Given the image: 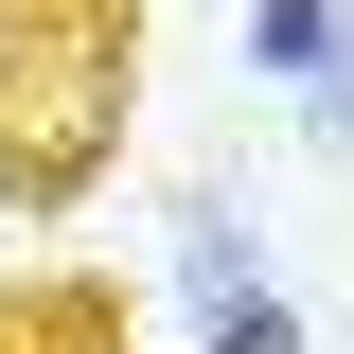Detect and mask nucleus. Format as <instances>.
<instances>
[{
	"label": "nucleus",
	"instance_id": "f257e3e1",
	"mask_svg": "<svg viewBox=\"0 0 354 354\" xmlns=\"http://www.w3.org/2000/svg\"><path fill=\"white\" fill-rule=\"evenodd\" d=\"M248 71L301 106V160L354 177V0H248Z\"/></svg>",
	"mask_w": 354,
	"mask_h": 354
},
{
	"label": "nucleus",
	"instance_id": "f03ea898",
	"mask_svg": "<svg viewBox=\"0 0 354 354\" xmlns=\"http://www.w3.org/2000/svg\"><path fill=\"white\" fill-rule=\"evenodd\" d=\"M160 283H177V319H213V301H266L283 266H266V230L230 213V195H177L160 213Z\"/></svg>",
	"mask_w": 354,
	"mask_h": 354
},
{
	"label": "nucleus",
	"instance_id": "7ed1b4c3",
	"mask_svg": "<svg viewBox=\"0 0 354 354\" xmlns=\"http://www.w3.org/2000/svg\"><path fill=\"white\" fill-rule=\"evenodd\" d=\"M195 354H301V301H283V283H266V301H213Z\"/></svg>",
	"mask_w": 354,
	"mask_h": 354
}]
</instances>
